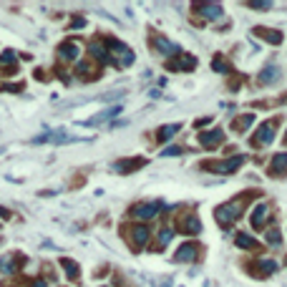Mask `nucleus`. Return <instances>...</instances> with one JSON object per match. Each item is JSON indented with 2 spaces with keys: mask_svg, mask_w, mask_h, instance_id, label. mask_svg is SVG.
Wrapping results in <instances>:
<instances>
[{
  "mask_svg": "<svg viewBox=\"0 0 287 287\" xmlns=\"http://www.w3.org/2000/svg\"><path fill=\"white\" fill-rule=\"evenodd\" d=\"M245 207H247V194L239 196V199H230V202L219 204V207L214 209V219H217V224L222 227V230H230V227L242 217Z\"/></svg>",
  "mask_w": 287,
  "mask_h": 287,
  "instance_id": "nucleus-1",
  "label": "nucleus"
},
{
  "mask_svg": "<svg viewBox=\"0 0 287 287\" xmlns=\"http://www.w3.org/2000/svg\"><path fill=\"white\" fill-rule=\"evenodd\" d=\"M106 48H109V58H111V63L114 66H118V68H126V66H131L134 60H136V56H134V51L129 48L126 43H121V40H106Z\"/></svg>",
  "mask_w": 287,
  "mask_h": 287,
  "instance_id": "nucleus-2",
  "label": "nucleus"
},
{
  "mask_svg": "<svg viewBox=\"0 0 287 287\" xmlns=\"http://www.w3.org/2000/svg\"><path fill=\"white\" fill-rule=\"evenodd\" d=\"M277 126H280V116H277V118H267V121H262V124L257 126V134L249 139V144H252L254 149L269 146L272 141H275V136H277Z\"/></svg>",
  "mask_w": 287,
  "mask_h": 287,
  "instance_id": "nucleus-3",
  "label": "nucleus"
},
{
  "mask_svg": "<svg viewBox=\"0 0 287 287\" xmlns=\"http://www.w3.org/2000/svg\"><path fill=\"white\" fill-rule=\"evenodd\" d=\"M242 164H245V156L237 154V156L219 159V161H204L202 169H207V172H211V174H222V176H227V174H234Z\"/></svg>",
  "mask_w": 287,
  "mask_h": 287,
  "instance_id": "nucleus-4",
  "label": "nucleus"
},
{
  "mask_svg": "<svg viewBox=\"0 0 287 287\" xmlns=\"http://www.w3.org/2000/svg\"><path fill=\"white\" fill-rule=\"evenodd\" d=\"M124 232H126V239H129V245L134 249H144L149 245V239H151V230L146 224H131Z\"/></svg>",
  "mask_w": 287,
  "mask_h": 287,
  "instance_id": "nucleus-5",
  "label": "nucleus"
},
{
  "mask_svg": "<svg viewBox=\"0 0 287 287\" xmlns=\"http://www.w3.org/2000/svg\"><path fill=\"white\" fill-rule=\"evenodd\" d=\"M159 211H161V202H139V204L131 207V217L141 219V222H149V219L159 217Z\"/></svg>",
  "mask_w": 287,
  "mask_h": 287,
  "instance_id": "nucleus-6",
  "label": "nucleus"
},
{
  "mask_svg": "<svg viewBox=\"0 0 287 287\" xmlns=\"http://www.w3.org/2000/svg\"><path fill=\"white\" fill-rule=\"evenodd\" d=\"M272 222V209L267 202H260V204H254L252 211H249V224L254 227V230H262L265 224Z\"/></svg>",
  "mask_w": 287,
  "mask_h": 287,
  "instance_id": "nucleus-7",
  "label": "nucleus"
},
{
  "mask_svg": "<svg viewBox=\"0 0 287 287\" xmlns=\"http://www.w3.org/2000/svg\"><path fill=\"white\" fill-rule=\"evenodd\" d=\"M176 230H179L181 234H199V232H202V222H199V217H196L194 211H187V214L179 217Z\"/></svg>",
  "mask_w": 287,
  "mask_h": 287,
  "instance_id": "nucleus-8",
  "label": "nucleus"
},
{
  "mask_svg": "<svg viewBox=\"0 0 287 287\" xmlns=\"http://www.w3.org/2000/svg\"><path fill=\"white\" fill-rule=\"evenodd\" d=\"M249 269L254 272V277H269V275H275V272L280 269V265H277V260H269V257H260V260H254V262H252Z\"/></svg>",
  "mask_w": 287,
  "mask_h": 287,
  "instance_id": "nucleus-9",
  "label": "nucleus"
},
{
  "mask_svg": "<svg viewBox=\"0 0 287 287\" xmlns=\"http://www.w3.org/2000/svg\"><path fill=\"white\" fill-rule=\"evenodd\" d=\"M199 252H202V247L196 245V242H184L179 249H176V254H174V262H194L196 257H199Z\"/></svg>",
  "mask_w": 287,
  "mask_h": 287,
  "instance_id": "nucleus-10",
  "label": "nucleus"
},
{
  "mask_svg": "<svg viewBox=\"0 0 287 287\" xmlns=\"http://www.w3.org/2000/svg\"><path fill=\"white\" fill-rule=\"evenodd\" d=\"M73 141H78V139H73V136H68L66 131H48V134H40L33 139V144H73Z\"/></svg>",
  "mask_w": 287,
  "mask_h": 287,
  "instance_id": "nucleus-11",
  "label": "nucleus"
},
{
  "mask_svg": "<svg viewBox=\"0 0 287 287\" xmlns=\"http://www.w3.org/2000/svg\"><path fill=\"white\" fill-rule=\"evenodd\" d=\"M280 78H282V71H280L277 63H269V66H265L260 73H257V83H260V86H272V83H277Z\"/></svg>",
  "mask_w": 287,
  "mask_h": 287,
  "instance_id": "nucleus-12",
  "label": "nucleus"
},
{
  "mask_svg": "<svg viewBox=\"0 0 287 287\" xmlns=\"http://www.w3.org/2000/svg\"><path fill=\"white\" fill-rule=\"evenodd\" d=\"M194 13H199L207 20H219L224 15V8L217 3H194Z\"/></svg>",
  "mask_w": 287,
  "mask_h": 287,
  "instance_id": "nucleus-13",
  "label": "nucleus"
},
{
  "mask_svg": "<svg viewBox=\"0 0 287 287\" xmlns=\"http://www.w3.org/2000/svg\"><path fill=\"white\" fill-rule=\"evenodd\" d=\"M199 144L204 149H217L224 144V131L222 129H209V131H202L199 134Z\"/></svg>",
  "mask_w": 287,
  "mask_h": 287,
  "instance_id": "nucleus-14",
  "label": "nucleus"
},
{
  "mask_svg": "<svg viewBox=\"0 0 287 287\" xmlns=\"http://www.w3.org/2000/svg\"><path fill=\"white\" fill-rule=\"evenodd\" d=\"M151 45H154V51L161 53V56H179L181 53L179 45L172 43L169 38H164V36H154V38H151Z\"/></svg>",
  "mask_w": 287,
  "mask_h": 287,
  "instance_id": "nucleus-15",
  "label": "nucleus"
},
{
  "mask_svg": "<svg viewBox=\"0 0 287 287\" xmlns=\"http://www.w3.org/2000/svg\"><path fill=\"white\" fill-rule=\"evenodd\" d=\"M118 114H121V106H111V109H106V111H101V114H96V116L81 121V126H101V124H106V121L116 118Z\"/></svg>",
  "mask_w": 287,
  "mask_h": 287,
  "instance_id": "nucleus-16",
  "label": "nucleus"
},
{
  "mask_svg": "<svg viewBox=\"0 0 287 287\" xmlns=\"http://www.w3.org/2000/svg\"><path fill=\"white\" fill-rule=\"evenodd\" d=\"M166 68L169 71H191V68H196V58L191 53H179L174 60L166 63Z\"/></svg>",
  "mask_w": 287,
  "mask_h": 287,
  "instance_id": "nucleus-17",
  "label": "nucleus"
},
{
  "mask_svg": "<svg viewBox=\"0 0 287 287\" xmlns=\"http://www.w3.org/2000/svg\"><path fill=\"white\" fill-rule=\"evenodd\" d=\"M58 56H60V60H78V56H81V43L76 40V38L66 40V43L58 48Z\"/></svg>",
  "mask_w": 287,
  "mask_h": 287,
  "instance_id": "nucleus-18",
  "label": "nucleus"
},
{
  "mask_svg": "<svg viewBox=\"0 0 287 287\" xmlns=\"http://www.w3.org/2000/svg\"><path fill=\"white\" fill-rule=\"evenodd\" d=\"M234 245H237L239 249H249V252H260V249H262L260 242H257L252 234H247V232H237V234H234Z\"/></svg>",
  "mask_w": 287,
  "mask_h": 287,
  "instance_id": "nucleus-19",
  "label": "nucleus"
},
{
  "mask_svg": "<svg viewBox=\"0 0 287 287\" xmlns=\"http://www.w3.org/2000/svg\"><path fill=\"white\" fill-rule=\"evenodd\" d=\"M88 53L94 60H98V63H109V48H106V43L103 40H91L88 43Z\"/></svg>",
  "mask_w": 287,
  "mask_h": 287,
  "instance_id": "nucleus-20",
  "label": "nucleus"
},
{
  "mask_svg": "<svg viewBox=\"0 0 287 287\" xmlns=\"http://www.w3.org/2000/svg\"><path fill=\"white\" fill-rule=\"evenodd\" d=\"M252 33H254L257 38L267 40L269 45H280V43H282V38H285V36L280 33V30H275V28H262V25H260V28H254Z\"/></svg>",
  "mask_w": 287,
  "mask_h": 287,
  "instance_id": "nucleus-21",
  "label": "nucleus"
},
{
  "mask_svg": "<svg viewBox=\"0 0 287 287\" xmlns=\"http://www.w3.org/2000/svg\"><path fill=\"white\" fill-rule=\"evenodd\" d=\"M287 172V151H280V154L272 156L269 161V174L272 176H282Z\"/></svg>",
  "mask_w": 287,
  "mask_h": 287,
  "instance_id": "nucleus-22",
  "label": "nucleus"
},
{
  "mask_svg": "<svg viewBox=\"0 0 287 287\" xmlns=\"http://www.w3.org/2000/svg\"><path fill=\"white\" fill-rule=\"evenodd\" d=\"M254 121H257L254 114H242V116L232 118V131H237V134H247L249 126L254 124Z\"/></svg>",
  "mask_w": 287,
  "mask_h": 287,
  "instance_id": "nucleus-23",
  "label": "nucleus"
},
{
  "mask_svg": "<svg viewBox=\"0 0 287 287\" xmlns=\"http://www.w3.org/2000/svg\"><path fill=\"white\" fill-rule=\"evenodd\" d=\"M144 164H146L144 159H121V161L114 164V172H118V174H129V172L141 169Z\"/></svg>",
  "mask_w": 287,
  "mask_h": 287,
  "instance_id": "nucleus-24",
  "label": "nucleus"
},
{
  "mask_svg": "<svg viewBox=\"0 0 287 287\" xmlns=\"http://www.w3.org/2000/svg\"><path fill=\"white\" fill-rule=\"evenodd\" d=\"M179 131H181V124H166V126H161L156 131V141H169V139H174V134H179Z\"/></svg>",
  "mask_w": 287,
  "mask_h": 287,
  "instance_id": "nucleus-25",
  "label": "nucleus"
},
{
  "mask_svg": "<svg viewBox=\"0 0 287 287\" xmlns=\"http://www.w3.org/2000/svg\"><path fill=\"white\" fill-rule=\"evenodd\" d=\"M174 239V230H169V227H164L161 232H156V242H154V249H164L166 245H169V242Z\"/></svg>",
  "mask_w": 287,
  "mask_h": 287,
  "instance_id": "nucleus-26",
  "label": "nucleus"
},
{
  "mask_svg": "<svg viewBox=\"0 0 287 287\" xmlns=\"http://www.w3.org/2000/svg\"><path fill=\"white\" fill-rule=\"evenodd\" d=\"M211 68H214L217 73H224V76L232 73V63L224 56H214V58H211Z\"/></svg>",
  "mask_w": 287,
  "mask_h": 287,
  "instance_id": "nucleus-27",
  "label": "nucleus"
},
{
  "mask_svg": "<svg viewBox=\"0 0 287 287\" xmlns=\"http://www.w3.org/2000/svg\"><path fill=\"white\" fill-rule=\"evenodd\" d=\"M60 267L66 269V275H68L71 280H78V277H81V267L76 265L73 260H68V257H63V260H60Z\"/></svg>",
  "mask_w": 287,
  "mask_h": 287,
  "instance_id": "nucleus-28",
  "label": "nucleus"
},
{
  "mask_svg": "<svg viewBox=\"0 0 287 287\" xmlns=\"http://www.w3.org/2000/svg\"><path fill=\"white\" fill-rule=\"evenodd\" d=\"M265 239H267V245L280 247V245H282V232H280V227H272V230H267Z\"/></svg>",
  "mask_w": 287,
  "mask_h": 287,
  "instance_id": "nucleus-29",
  "label": "nucleus"
},
{
  "mask_svg": "<svg viewBox=\"0 0 287 287\" xmlns=\"http://www.w3.org/2000/svg\"><path fill=\"white\" fill-rule=\"evenodd\" d=\"M18 267H20V260H15V257H8V260L3 262V272H5V275H15Z\"/></svg>",
  "mask_w": 287,
  "mask_h": 287,
  "instance_id": "nucleus-30",
  "label": "nucleus"
},
{
  "mask_svg": "<svg viewBox=\"0 0 287 287\" xmlns=\"http://www.w3.org/2000/svg\"><path fill=\"white\" fill-rule=\"evenodd\" d=\"M15 63H18V58H15L13 51H5L3 56H0V66H8V68H15Z\"/></svg>",
  "mask_w": 287,
  "mask_h": 287,
  "instance_id": "nucleus-31",
  "label": "nucleus"
},
{
  "mask_svg": "<svg viewBox=\"0 0 287 287\" xmlns=\"http://www.w3.org/2000/svg\"><path fill=\"white\" fill-rule=\"evenodd\" d=\"M252 10H272V3H262V0H252V3H247Z\"/></svg>",
  "mask_w": 287,
  "mask_h": 287,
  "instance_id": "nucleus-32",
  "label": "nucleus"
},
{
  "mask_svg": "<svg viewBox=\"0 0 287 287\" xmlns=\"http://www.w3.org/2000/svg\"><path fill=\"white\" fill-rule=\"evenodd\" d=\"M76 73H81V78H88V73H94V66H91V63H78Z\"/></svg>",
  "mask_w": 287,
  "mask_h": 287,
  "instance_id": "nucleus-33",
  "label": "nucleus"
},
{
  "mask_svg": "<svg viewBox=\"0 0 287 287\" xmlns=\"http://www.w3.org/2000/svg\"><path fill=\"white\" fill-rule=\"evenodd\" d=\"M181 154V146H166L161 156H179Z\"/></svg>",
  "mask_w": 287,
  "mask_h": 287,
  "instance_id": "nucleus-34",
  "label": "nucleus"
},
{
  "mask_svg": "<svg viewBox=\"0 0 287 287\" xmlns=\"http://www.w3.org/2000/svg\"><path fill=\"white\" fill-rule=\"evenodd\" d=\"M83 25H86V20H83V18H76V20L71 23V28H83Z\"/></svg>",
  "mask_w": 287,
  "mask_h": 287,
  "instance_id": "nucleus-35",
  "label": "nucleus"
},
{
  "mask_svg": "<svg viewBox=\"0 0 287 287\" xmlns=\"http://www.w3.org/2000/svg\"><path fill=\"white\" fill-rule=\"evenodd\" d=\"M211 118H199V121H194V126H207Z\"/></svg>",
  "mask_w": 287,
  "mask_h": 287,
  "instance_id": "nucleus-36",
  "label": "nucleus"
},
{
  "mask_svg": "<svg viewBox=\"0 0 287 287\" xmlns=\"http://www.w3.org/2000/svg\"><path fill=\"white\" fill-rule=\"evenodd\" d=\"M30 287H48V282H45V280H36V282L30 285Z\"/></svg>",
  "mask_w": 287,
  "mask_h": 287,
  "instance_id": "nucleus-37",
  "label": "nucleus"
},
{
  "mask_svg": "<svg viewBox=\"0 0 287 287\" xmlns=\"http://www.w3.org/2000/svg\"><path fill=\"white\" fill-rule=\"evenodd\" d=\"M0 217H3V219H10V211H5L3 207H0Z\"/></svg>",
  "mask_w": 287,
  "mask_h": 287,
  "instance_id": "nucleus-38",
  "label": "nucleus"
},
{
  "mask_svg": "<svg viewBox=\"0 0 287 287\" xmlns=\"http://www.w3.org/2000/svg\"><path fill=\"white\" fill-rule=\"evenodd\" d=\"M285 144H287V134H285Z\"/></svg>",
  "mask_w": 287,
  "mask_h": 287,
  "instance_id": "nucleus-39",
  "label": "nucleus"
}]
</instances>
